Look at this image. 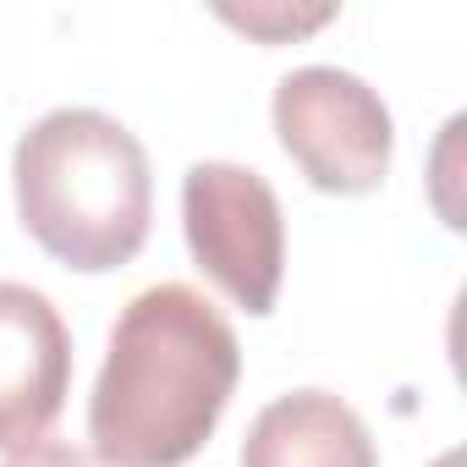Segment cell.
<instances>
[{"label":"cell","instance_id":"277c9868","mask_svg":"<svg viewBox=\"0 0 467 467\" xmlns=\"http://www.w3.org/2000/svg\"><path fill=\"white\" fill-rule=\"evenodd\" d=\"M275 138L292 154V165L336 198L374 192L390 171L396 121L385 99L341 67H297L275 83L270 99Z\"/></svg>","mask_w":467,"mask_h":467},{"label":"cell","instance_id":"7a4b0ae2","mask_svg":"<svg viewBox=\"0 0 467 467\" xmlns=\"http://www.w3.org/2000/svg\"><path fill=\"white\" fill-rule=\"evenodd\" d=\"M23 231L67 270L105 275L143 254L154 176L143 143L105 110L61 105L39 116L12 154Z\"/></svg>","mask_w":467,"mask_h":467},{"label":"cell","instance_id":"52a82bcc","mask_svg":"<svg viewBox=\"0 0 467 467\" xmlns=\"http://www.w3.org/2000/svg\"><path fill=\"white\" fill-rule=\"evenodd\" d=\"M0 467H110V462H99L94 451H83V445H67V440H34V445H23V451H12Z\"/></svg>","mask_w":467,"mask_h":467},{"label":"cell","instance_id":"ba28073f","mask_svg":"<svg viewBox=\"0 0 467 467\" xmlns=\"http://www.w3.org/2000/svg\"><path fill=\"white\" fill-rule=\"evenodd\" d=\"M231 23H243L248 34H259V39H281V34H303V28H319L325 17H336L330 6L325 12H314V17H303V23H286V12H225Z\"/></svg>","mask_w":467,"mask_h":467},{"label":"cell","instance_id":"5b68a950","mask_svg":"<svg viewBox=\"0 0 467 467\" xmlns=\"http://www.w3.org/2000/svg\"><path fill=\"white\" fill-rule=\"evenodd\" d=\"M72 390V330L23 281H0V451L45 440Z\"/></svg>","mask_w":467,"mask_h":467},{"label":"cell","instance_id":"8992f818","mask_svg":"<svg viewBox=\"0 0 467 467\" xmlns=\"http://www.w3.org/2000/svg\"><path fill=\"white\" fill-rule=\"evenodd\" d=\"M243 467H379L368 423L336 390H286L275 396L248 440Z\"/></svg>","mask_w":467,"mask_h":467},{"label":"cell","instance_id":"6da1fadb","mask_svg":"<svg viewBox=\"0 0 467 467\" xmlns=\"http://www.w3.org/2000/svg\"><path fill=\"white\" fill-rule=\"evenodd\" d=\"M243 374L225 314L187 281L138 292L110 325V347L88 396V440L110 467L192 462Z\"/></svg>","mask_w":467,"mask_h":467},{"label":"cell","instance_id":"3957f363","mask_svg":"<svg viewBox=\"0 0 467 467\" xmlns=\"http://www.w3.org/2000/svg\"><path fill=\"white\" fill-rule=\"evenodd\" d=\"M182 237L192 265L248 314H270L286 275V220L254 165L198 160L182 176Z\"/></svg>","mask_w":467,"mask_h":467}]
</instances>
